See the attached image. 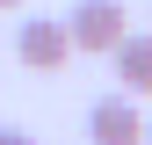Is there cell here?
<instances>
[{
	"label": "cell",
	"mask_w": 152,
	"mask_h": 145,
	"mask_svg": "<svg viewBox=\"0 0 152 145\" xmlns=\"http://www.w3.org/2000/svg\"><path fill=\"white\" fill-rule=\"evenodd\" d=\"M109 58H116V80H123V94H152V36L123 29Z\"/></svg>",
	"instance_id": "4"
},
{
	"label": "cell",
	"mask_w": 152,
	"mask_h": 145,
	"mask_svg": "<svg viewBox=\"0 0 152 145\" xmlns=\"http://www.w3.org/2000/svg\"><path fill=\"white\" fill-rule=\"evenodd\" d=\"M145 145H152V123H145Z\"/></svg>",
	"instance_id": "7"
},
{
	"label": "cell",
	"mask_w": 152,
	"mask_h": 145,
	"mask_svg": "<svg viewBox=\"0 0 152 145\" xmlns=\"http://www.w3.org/2000/svg\"><path fill=\"white\" fill-rule=\"evenodd\" d=\"M0 7H22V0H0Z\"/></svg>",
	"instance_id": "6"
},
{
	"label": "cell",
	"mask_w": 152,
	"mask_h": 145,
	"mask_svg": "<svg viewBox=\"0 0 152 145\" xmlns=\"http://www.w3.org/2000/svg\"><path fill=\"white\" fill-rule=\"evenodd\" d=\"M15 58H22L29 72H65V58H72L65 15H29V22L15 29Z\"/></svg>",
	"instance_id": "2"
},
{
	"label": "cell",
	"mask_w": 152,
	"mask_h": 145,
	"mask_svg": "<svg viewBox=\"0 0 152 145\" xmlns=\"http://www.w3.org/2000/svg\"><path fill=\"white\" fill-rule=\"evenodd\" d=\"M0 145H36L29 131H15V123H0Z\"/></svg>",
	"instance_id": "5"
},
{
	"label": "cell",
	"mask_w": 152,
	"mask_h": 145,
	"mask_svg": "<svg viewBox=\"0 0 152 145\" xmlns=\"http://www.w3.org/2000/svg\"><path fill=\"white\" fill-rule=\"evenodd\" d=\"M130 29V7L123 0H72V15H65V36H72V51H116V36Z\"/></svg>",
	"instance_id": "1"
},
{
	"label": "cell",
	"mask_w": 152,
	"mask_h": 145,
	"mask_svg": "<svg viewBox=\"0 0 152 145\" xmlns=\"http://www.w3.org/2000/svg\"><path fill=\"white\" fill-rule=\"evenodd\" d=\"M87 145H145V116L130 94H102L87 109Z\"/></svg>",
	"instance_id": "3"
}]
</instances>
